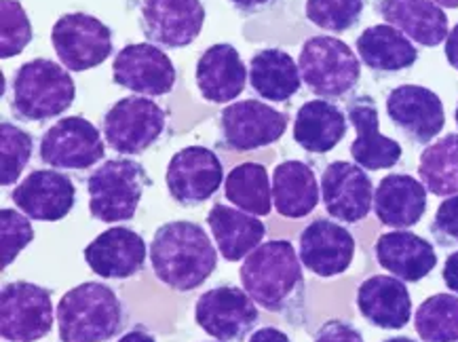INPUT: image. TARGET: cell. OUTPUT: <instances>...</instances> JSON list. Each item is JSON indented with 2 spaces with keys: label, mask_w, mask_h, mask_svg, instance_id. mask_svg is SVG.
Instances as JSON below:
<instances>
[{
  "label": "cell",
  "mask_w": 458,
  "mask_h": 342,
  "mask_svg": "<svg viewBox=\"0 0 458 342\" xmlns=\"http://www.w3.org/2000/svg\"><path fill=\"white\" fill-rule=\"evenodd\" d=\"M241 286L264 311L281 315L293 328L307 323V281L302 261L290 241H267L245 258Z\"/></svg>",
  "instance_id": "6da1fadb"
},
{
  "label": "cell",
  "mask_w": 458,
  "mask_h": 342,
  "mask_svg": "<svg viewBox=\"0 0 458 342\" xmlns=\"http://www.w3.org/2000/svg\"><path fill=\"white\" fill-rule=\"evenodd\" d=\"M148 256L157 279L174 292L197 290L218 267V252L208 233L188 220L158 227Z\"/></svg>",
  "instance_id": "7a4b0ae2"
},
{
  "label": "cell",
  "mask_w": 458,
  "mask_h": 342,
  "mask_svg": "<svg viewBox=\"0 0 458 342\" xmlns=\"http://www.w3.org/2000/svg\"><path fill=\"white\" fill-rule=\"evenodd\" d=\"M57 323L62 342H106L121 334L125 309L108 286L85 281L62 296Z\"/></svg>",
  "instance_id": "3957f363"
},
{
  "label": "cell",
  "mask_w": 458,
  "mask_h": 342,
  "mask_svg": "<svg viewBox=\"0 0 458 342\" xmlns=\"http://www.w3.org/2000/svg\"><path fill=\"white\" fill-rule=\"evenodd\" d=\"M76 98V85L62 64L37 57L11 79V112L20 121L43 123L62 116Z\"/></svg>",
  "instance_id": "277c9868"
},
{
  "label": "cell",
  "mask_w": 458,
  "mask_h": 342,
  "mask_svg": "<svg viewBox=\"0 0 458 342\" xmlns=\"http://www.w3.org/2000/svg\"><path fill=\"white\" fill-rule=\"evenodd\" d=\"M150 184L152 180L142 163L133 158H110L87 180L89 214L106 224L131 220Z\"/></svg>",
  "instance_id": "5b68a950"
},
{
  "label": "cell",
  "mask_w": 458,
  "mask_h": 342,
  "mask_svg": "<svg viewBox=\"0 0 458 342\" xmlns=\"http://www.w3.org/2000/svg\"><path fill=\"white\" fill-rule=\"evenodd\" d=\"M298 66L309 91L323 99L349 96L361 79L360 57L336 37L309 38L302 45Z\"/></svg>",
  "instance_id": "8992f818"
},
{
  "label": "cell",
  "mask_w": 458,
  "mask_h": 342,
  "mask_svg": "<svg viewBox=\"0 0 458 342\" xmlns=\"http://www.w3.org/2000/svg\"><path fill=\"white\" fill-rule=\"evenodd\" d=\"M167 110L152 98L129 96L113 104L102 119V133L119 155H142L163 138Z\"/></svg>",
  "instance_id": "52a82bcc"
},
{
  "label": "cell",
  "mask_w": 458,
  "mask_h": 342,
  "mask_svg": "<svg viewBox=\"0 0 458 342\" xmlns=\"http://www.w3.org/2000/svg\"><path fill=\"white\" fill-rule=\"evenodd\" d=\"M51 45L62 66L70 73H85L113 56V30L89 13H66L53 23Z\"/></svg>",
  "instance_id": "ba28073f"
},
{
  "label": "cell",
  "mask_w": 458,
  "mask_h": 342,
  "mask_svg": "<svg viewBox=\"0 0 458 342\" xmlns=\"http://www.w3.org/2000/svg\"><path fill=\"white\" fill-rule=\"evenodd\" d=\"M290 116L260 99H241L220 112V146L233 152H251L284 138Z\"/></svg>",
  "instance_id": "9c48e42d"
},
{
  "label": "cell",
  "mask_w": 458,
  "mask_h": 342,
  "mask_svg": "<svg viewBox=\"0 0 458 342\" xmlns=\"http://www.w3.org/2000/svg\"><path fill=\"white\" fill-rule=\"evenodd\" d=\"M53 328L51 290L13 281L0 292V336L9 342H38Z\"/></svg>",
  "instance_id": "30bf717a"
},
{
  "label": "cell",
  "mask_w": 458,
  "mask_h": 342,
  "mask_svg": "<svg viewBox=\"0 0 458 342\" xmlns=\"http://www.w3.org/2000/svg\"><path fill=\"white\" fill-rule=\"evenodd\" d=\"M40 161L53 169L85 171L99 163L106 146L99 129L85 116H66L47 129L38 146Z\"/></svg>",
  "instance_id": "8fae6325"
},
{
  "label": "cell",
  "mask_w": 458,
  "mask_h": 342,
  "mask_svg": "<svg viewBox=\"0 0 458 342\" xmlns=\"http://www.w3.org/2000/svg\"><path fill=\"white\" fill-rule=\"evenodd\" d=\"M260 311L254 298L234 286H218L201 294L195 304L197 326L220 342H241L256 328Z\"/></svg>",
  "instance_id": "7c38bea8"
},
{
  "label": "cell",
  "mask_w": 458,
  "mask_h": 342,
  "mask_svg": "<svg viewBox=\"0 0 458 342\" xmlns=\"http://www.w3.org/2000/svg\"><path fill=\"white\" fill-rule=\"evenodd\" d=\"M225 180V167L214 150L205 146H186L175 152L167 165V191L182 208H195L209 201Z\"/></svg>",
  "instance_id": "4fadbf2b"
},
{
  "label": "cell",
  "mask_w": 458,
  "mask_h": 342,
  "mask_svg": "<svg viewBox=\"0 0 458 342\" xmlns=\"http://www.w3.org/2000/svg\"><path fill=\"white\" fill-rule=\"evenodd\" d=\"M201 0H142L140 28L148 43L165 49L192 45L203 30Z\"/></svg>",
  "instance_id": "5bb4252c"
},
{
  "label": "cell",
  "mask_w": 458,
  "mask_h": 342,
  "mask_svg": "<svg viewBox=\"0 0 458 342\" xmlns=\"http://www.w3.org/2000/svg\"><path fill=\"white\" fill-rule=\"evenodd\" d=\"M113 79L123 90L138 93V96L161 98L174 91L175 66L161 47L133 43L116 53Z\"/></svg>",
  "instance_id": "9a60e30c"
},
{
  "label": "cell",
  "mask_w": 458,
  "mask_h": 342,
  "mask_svg": "<svg viewBox=\"0 0 458 342\" xmlns=\"http://www.w3.org/2000/svg\"><path fill=\"white\" fill-rule=\"evenodd\" d=\"M323 208L334 220L357 224L374 209V184L357 163L334 161L321 174Z\"/></svg>",
  "instance_id": "2e32d148"
},
{
  "label": "cell",
  "mask_w": 458,
  "mask_h": 342,
  "mask_svg": "<svg viewBox=\"0 0 458 342\" xmlns=\"http://www.w3.org/2000/svg\"><path fill=\"white\" fill-rule=\"evenodd\" d=\"M386 115L412 144L427 146L442 133L445 112L442 98L422 85H399L386 96Z\"/></svg>",
  "instance_id": "e0dca14e"
},
{
  "label": "cell",
  "mask_w": 458,
  "mask_h": 342,
  "mask_svg": "<svg viewBox=\"0 0 458 342\" xmlns=\"http://www.w3.org/2000/svg\"><path fill=\"white\" fill-rule=\"evenodd\" d=\"M355 237L343 224L317 218L301 235L302 267L323 279L338 277L349 270L355 258Z\"/></svg>",
  "instance_id": "ac0fdd59"
},
{
  "label": "cell",
  "mask_w": 458,
  "mask_h": 342,
  "mask_svg": "<svg viewBox=\"0 0 458 342\" xmlns=\"http://www.w3.org/2000/svg\"><path fill=\"white\" fill-rule=\"evenodd\" d=\"M346 119L355 127L351 157L366 171L391 169L402 161V144L380 133L378 108L372 96H357L346 104Z\"/></svg>",
  "instance_id": "d6986e66"
},
{
  "label": "cell",
  "mask_w": 458,
  "mask_h": 342,
  "mask_svg": "<svg viewBox=\"0 0 458 342\" xmlns=\"http://www.w3.org/2000/svg\"><path fill=\"white\" fill-rule=\"evenodd\" d=\"M17 209L40 222H57L74 208V182L62 171L37 169L28 174L11 192Z\"/></svg>",
  "instance_id": "ffe728a7"
},
{
  "label": "cell",
  "mask_w": 458,
  "mask_h": 342,
  "mask_svg": "<svg viewBox=\"0 0 458 342\" xmlns=\"http://www.w3.org/2000/svg\"><path fill=\"white\" fill-rule=\"evenodd\" d=\"M85 262L104 279H129L142 273L146 241L127 227H113L98 235L83 252Z\"/></svg>",
  "instance_id": "44dd1931"
},
{
  "label": "cell",
  "mask_w": 458,
  "mask_h": 342,
  "mask_svg": "<svg viewBox=\"0 0 458 342\" xmlns=\"http://www.w3.org/2000/svg\"><path fill=\"white\" fill-rule=\"evenodd\" d=\"M195 81L205 102L231 104L248 85V66L233 45H211L199 57Z\"/></svg>",
  "instance_id": "7402d4cb"
},
{
  "label": "cell",
  "mask_w": 458,
  "mask_h": 342,
  "mask_svg": "<svg viewBox=\"0 0 458 342\" xmlns=\"http://www.w3.org/2000/svg\"><path fill=\"white\" fill-rule=\"evenodd\" d=\"M376 262L403 283H419L437 267V253L431 241L410 231L385 233L376 239Z\"/></svg>",
  "instance_id": "603a6c76"
},
{
  "label": "cell",
  "mask_w": 458,
  "mask_h": 342,
  "mask_svg": "<svg viewBox=\"0 0 458 342\" xmlns=\"http://www.w3.org/2000/svg\"><path fill=\"white\" fill-rule=\"evenodd\" d=\"M374 9L420 47H437L448 38V15L433 0H374Z\"/></svg>",
  "instance_id": "cb8c5ba5"
},
{
  "label": "cell",
  "mask_w": 458,
  "mask_h": 342,
  "mask_svg": "<svg viewBox=\"0 0 458 342\" xmlns=\"http://www.w3.org/2000/svg\"><path fill=\"white\" fill-rule=\"evenodd\" d=\"M357 309L369 326L402 329L412 317V296L397 277L374 275L357 290Z\"/></svg>",
  "instance_id": "d4e9b609"
},
{
  "label": "cell",
  "mask_w": 458,
  "mask_h": 342,
  "mask_svg": "<svg viewBox=\"0 0 458 342\" xmlns=\"http://www.w3.org/2000/svg\"><path fill=\"white\" fill-rule=\"evenodd\" d=\"M427 188L408 174H389L374 191V214L385 227L406 231L416 227L427 211Z\"/></svg>",
  "instance_id": "484cf974"
},
{
  "label": "cell",
  "mask_w": 458,
  "mask_h": 342,
  "mask_svg": "<svg viewBox=\"0 0 458 342\" xmlns=\"http://www.w3.org/2000/svg\"><path fill=\"white\" fill-rule=\"evenodd\" d=\"M208 224L220 256L228 262H239L248 258L267 237V227L260 218L225 203H216L209 209Z\"/></svg>",
  "instance_id": "4316f807"
},
{
  "label": "cell",
  "mask_w": 458,
  "mask_h": 342,
  "mask_svg": "<svg viewBox=\"0 0 458 342\" xmlns=\"http://www.w3.org/2000/svg\"><path fill=\"white\" fill-rule=\"evenodd\" d=\"M355 47L360 60L376 74H397L419 62V49L412 40L389 23L366 28Z\"/></svg>",
  "instance_id": "83f0119b"
},
{
  "label": "cell",
  "mask_w": 458,
  "mask_h": 342,
  "mask_svg": "<svg viewBox=\"0 0 458 342\" xmlns=\"http://www.w3.org/2000/svg\"><path fill=\"white\" fill-rule=\"evenodd\" d=\"M349 129V119L336 104L310 99L298 108L293 121V140L313 155H326L336 149Z\"/></svg>",
  "instance_id": "f1b7e54d"
},
{
  "label": "cell",
  "mask_w": 458,
  "mask_h": 342,
  "mask_svg": "<svg viewBox=\"0 0 458 342\" xmlns=\"http://www.w3.org/2000/svg\"><path fill=\"white\" fill-rule=\"evenodd\" d=\"M250 87L267 102H290L302 87L301 66L284 49H260L250 62Z\"/></svg>",
  "instance_id": "f546056e"
},
{
  "label": "cell",
  "mask_w": 458,
  "mask_h": 342,
  "mask_svg": "<svg viewBox=\"0 0 458 342\" xmlns=\"http://www.w3.org/2000/svg\"><path fill=\"white\" fill-rule=\"evenodd\" d=\"M321 186L313 167L304 161H284L273 171V203L279 216L298 220L319 205Z\"/></svg>",
  "instance_id": "4dcf8cb0"
},
{
  "label": "cell",
  "mask_w": 458,
  "mask_h": 342,
  "mask_svg": "<svg viewBox=\"0 0 458 342\" xmlns=\"http://www.w3.org/2000/svg\"><path fill=\"white\" fill-rule=\"evenodd\" d=\"M225 194L234 208L251 216H268L273 209V184L260 163H241L225 182Z\"/></svg>",
  "instance_id": "1f68e13d"
},
{
  "label": "cell",
  "mask_w": 458,
  "mask_h": 342,
  "mask_svg": "<svg viewBox=\"0 0 458 342\" xmlns=\"http://www.w3.org/2000/svg\"><path fill=\"white\" fill-rule=\"evenodd\" d=\"M419 175L436 197L458 194V133H448L422 150Z\"/></svg>",
  "instance_id": "d6a6232c"
},
{
  "label": "cell",
  "mask_w": 458,
  "mask_h": 342,
  "mask_svg": "<svg viewBox=\"0 0 458 342\" xmlns=\"http://www.w3.org/2000/svg\"><path fill=\"white\" fill-rule=\"evenodd\" d=\"M416 334L422 342H458V296L433 294L416 309Z\"/></svg>",
  "instance_id": "836d02e7"
},
{
  "label": "cell",
  "mask_w": 458,
  "mask_h": 342,
  "mask_svg": "<svg viewBox=\"0 0 458 342\" xmlns=\"http://www.w3.org/2000/svg\"><path fill=\"white\" fill-rule=\"evenodd\" d=\"M32 135L13 123H0V184L13 186L32 158Z\"/></svg>",
  "instance_id": "e575fe53"
},
{
  "label": "cell",
  "mask_w": 458,
  "mask_h": 342,
  "mask_svg": "<svg viewBox=\"0 0 458 342\" xmlns=\"http://www.w3.org/2000/svg\"><path fill=\"white\" fill-rule=\"evenodd\" d=\"M363 0H307V20L326 32H346L361 20Z\"/></svg>",
  "instance_id": "d590c367"
},
{
  "label": "cell",
  "mask_w": 458,
  "mask_h": 342,
  "mask_svg": "<svg viewBox=\"0 0 458 342\" xmlns=\"http://www.w3.org/2000/svg\"><path fill=\"white\" fill-rule=\"evenodd\" d=\"M32 43V23L20 0H0V57L20 56Z\"/></svg>",
  "instance_id": "8d00e7d4"
},
{
  "label": "cell",
  "mask_w": 458,
  "mask_h": 342,
  "mask_svg": "<svg viewBox=\"0 0 458 342\" xmlns=\"http://www.w3.org/2000/svg\"><path fill=\"white\" fill-rule=\"evenodd\" d=\"M34 239V228L23 211L7 209L0 211V269H7L9 264L15 262L20 252L26 245H30Z\"/></svg>",
  "instance_id": "74e56055"
},
{
  "label": "cell",
  "mask_w": 458,
  "mask_h": 342,
  "mask_svg": "<svg viewBox=\"0 0 458 342\" xmlns=\"http://www.w3.org/2000/svg\"><path fill=\"white\" fill-rule=\"evenodd\" d=\"M428 231H431L433 239H436L439 247L448 250V247L458 245V194L444 199L436 211V218H433Z\"/></svg>",
  "instance_id": "f35d334b"
},
{
  "label": "cell",
  "mask_w": 458,
  "mask_h": 342,
  "mask_svg": "<svg viewBox=\"0 0 458 342\" xmlns=\"http://www.w3.org/2000/svg\"><path fill=\"white\" fill-rule=\"evenodd\" d=\"M315 342H366L360 329L344 320H330L315 334Z\"/></svg>",
  "instance_id": "ab89813d"
},
{
  "label": "cell",
  "mask_w": 458,
  "mask_h": 342,
  "mask_svg": "<svg viewBox=\"0 0 458 342\" xmlns=\"http://www.w3.org/2000/svg\"><path fill=\"white\" fill-rule=\"evenodd\" d=\"M239 13L243 15H258V13H267L275 7H279L281 0H228Z\"/></svg>",
  "instance_id": "60d3db41"
},
{
  "label": "cell",
  "mask_w": 458,
  "mask_h": 342,
  "mask_svg": "<svg viewBox=\"0 0 458 342\" xmlns=\"http://www.w3.org/2000/svg\"><path fill=\"white\" fill-rule=\"evenodd\" d=\"M444 283L450 292L458 294V252L452 253V256L445 258L444 270H442Z\"/></svg>",
  "instance_id": "b9f144b4"
},
{
  "label": "cell",
  "mask_w": 458,
  "mask_h": 342,
  "mask_svg": "<svg viewBox=\"0 0 458 342\" xmlns=\"http://www.w3.org/2000/svg\"><path fill=\"white\" fill-rule=\"evenodd\" d=\"M250 342H292V340H290V336H287L285 332H281L279 328L264 326L251 334Z\"/></svg>",
  "instance_id": "7bdbcfd3"
},
{
  "label": "cell",
  "mask_w": 458,
  "mask_h": 342,
  "mask_svg": "<svg viewBox=\"0 0 458 342\" xmlns=\"http://www.w3.org/2000/svg\"><path fill=\"white\" fill-rule=\"evenodd\" d=\"M445 60L454 70H458V23L452 28L448 38H445Z\"/></svg>",
  "instance_id": "ee69618b"
},
{
  "label": "cell",
  "mask_w": 458,
  "mask_h": 342,
  "mask_svg": "<svg viewBox=\"0 0 458 342\" xmlns=\"http://www.w3.org/2000/svg\"><path fill=\"white\" fill-rule=\"evenodd\" d=\"M116 342H157V338L150 332H146V329L138 328V329H131V332H127L125 336H121V340Z\"/></svg>",
  "instance_id": "f6af8a7d"
},
{
  "label": "cell",
  "mask_w": 458,
  "mask_h": 342,
  "mask_svg": "<svg viewBox=\"0 0 458 342\" xmlns=\"http://www.w3.org/2000/svg\"><path fill=\"white\" fill-rule=\"evenodd\" d=\"M437 3L442 9H458V0H433Z\"/></svg>",
  "instance_id": "bcb514c9"
},
{
  "label": "cell",
  "mask_w": 458,
  "mask_h": 342,
  "mask_svg": "<svg viewBox=\"0 0 458 342\" xmlns=\"http://www.w3.org/2000/svg\"><path fill=\"white\" fill-rule=\"evenodd\" d=\"M385 342H416V340L408 338V336H395V338H389V340H385Z\"/></svg>",
  "instance_id": "7dc6e473"
},
{
  "label": "cell",
  "mask_w": 458,
  "mask_h": 342,
  "mask_svg": "<svg viewBox=\"0 0 458 342\" xmlns=\"http://www.w3.org/2000/svg\"><path fill=\"white\" fill-rule=\"evenodd\" d=\"M454 121H456V127H458V104H456V110H454Z\"/></svg>",
  "instance_id": "c3c4849f"
}]
</instances>
